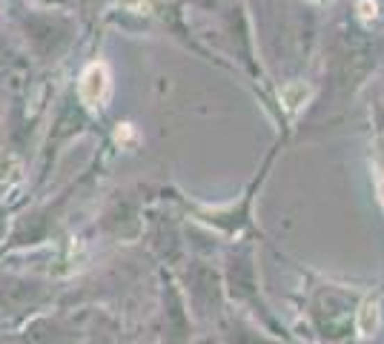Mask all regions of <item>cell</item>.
Masks as SVG:
<instances>
[{"instance_id":"obj_4","label":"cell","mask_w":384,"mask_h":344,"mask_svg":"<svg viewBox=\"0 0 384 344\" xmlns=\"http://www.w3.org/2000/svg\"><path fill=\"white\" fill-rule=\"evenodd\" d=\"M358 12H362L365 20H370V17H376V3L373 0H362V3H358Z\"/></svg>"},{"instance_id":"obj_5","label":"cell","mask_w":384,"mask_h":344,"mask_svg":"<svg viewBox=\"0 0 384 344\" xmlns=\"http://www.w3.org/2000/svg\"><path fill=\"white\" fill-rule=\"evenodd\" d=\"M316 3H324V0H316Z\"/></svg>"},{"instance_id":"obj_2","label":"cell","mask_w":384,"mask_h":344,"mask_svg":"<svg viewBox=\"0 0 384 344\" xmlns=\"http://www.w3.org/2000/svg\"><path fill=\"white\" fill-rule=\"evenodd\" d=\"M376 321H378V302L370 298V302L362 307V333L370 336L376 330Z\"/></svg>"},{"instance_id":"obj_3","label":"cell","mask_w":384,"mask_h":344,"mask_svg":"<svg viewBox=\"0 0 384 344\" xmlns=\"http://www.w3.org/2000/svg\"><path fill=\"white\" fill-rule=\"evenodd\" d=\"M376 183H378V195L384 204V138H378V149H376Z\"/></svg>"},{"instance_id":"obj_1","label":"cell","mask_w":384,"mask_h":344,"mask_svg":"<svg viewBox=\"0 0 384 344\" xmlns=\"http://www.w3.org/2000/svg\"><path fill=\"white\" fill-rule=\"evenodd\" d=\"M307 98H310V86H304V83H287L281 89V104L287 106V112L301 109L307 104Z\"/></svg>"}]
</instances>
